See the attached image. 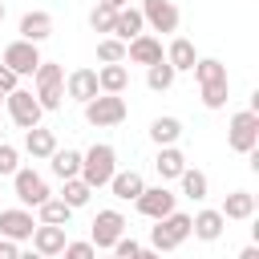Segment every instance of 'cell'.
I'll use <instances>...</instances> for the list:
<instances>
[{
    "instance_id": "cell-9",
    "label": "cell",
    "mask_w": 259,
    "mask_h": 259,
    "mask_svg": "<svg viewBox=\"0 0 259 259\" xmlns=\"http://www.w3.org/2000/svg\"><path fill=\"white\" fill-rule=\"evenodd\" d=\"M0 65H4V69H12L16 77H28V73H36L40 53H36V45H28V40H12V45L4 49Z\"/></svg>"
},
{
    "instance_id": "cell-40",
    "label": "cell",
    "mask_w": 259,
    "mask_h": 259,
    "mask_svg": "<svg viewBox=\"0 0 259 259\" xmlns=\"http://www.w3.org/2000/svg\"><path fill=\"white\" fill-rule=\"evenodd\" d=\"M97 4H101V8H109V12H121V8H125V0H97Z\"/></svg>"
},
{
    "instance_id": "cell-25",
    "label": "cell",
    "mask_w": 259,
    "mask_h": 259,
    "mask_svg": "<svg viewBox=\"0 0 259 259\" xmlns=\"http://www.w3.org/2000/svg\"><path fill=\"white\" fill-rule=\"evenodd\" d=\"M150 138L158 142V150H162V146H174V142L182 138V121H178V117H154V121H150Z\"/></svg>"
},
{
    "instance_id": "cell-45",
    "label": "cell",
    "mask_w": 259,
    "mask_h": 259,
    "mask_svg": "<svg viewBox=\"0 0 259 259\" xmlns=\"http://www.w3.org/2000/svg\"><path fill=\"white\" fill-rule=\"evenodd\" d=\"M0 142H4V130H0Z\"/></svg>"
},
{
    "instance_id": "cell-5",
    "label": "cell",
    "mask_w": 259,
    "mask_h": 259,
    "mask_svg": "<svg viewBox=\"0 0 259 259\" xmlns=\"http://www.w3.org/2000/svg\"><path fill=\"white\" fill-rule=\"evenodd\" d=\"M227 146H231L235 154H251V150L259 146V113H251V109H239V113L231 117Z\"/></svg>"
},
{
    "instance_id": "cell-10",
    "label": "cell",
    "mask_w": 259,
    "mask_h": 259,
    "mask_svg": "<svg viewBox=\"0 0 259 259\" xmlns=\"http://www.w3.org/2000/svg\"><path fill=\"white\" fill-rule=\"evenodd\" d=\"M32 231H36V219H32V210H24V206L0 210V239L24 243V239H32Z\"/></svg>"
},
{
    "instance_id": "cell-11",
    "label": "cell",
    "mask_w": 259,
    "mask_h": 259,
    "mask_svg": "<svg viewBox=\"0 0 259 259\" xmlns=\"http://www.w3.org/2000/svg\"><path fill=\"white\" fill-rule=\"evenodd\" d=\"M138 12H142V20H146L154 32H178V20H182V16H178V8H174L170 0H142Z\"/></svg>"
},
{
    "instance_id": "cell-4",
    "label": "cell",
    "mask_w": 259,
    "mask_h": 259,
    "mask_svg": "<svg viewBox=\"0 0 259 259\" xmlns=\"http://www.w3.org/2000/svg\"><path fill=\"white\" fill-rule=\"evenodd\" d=\"M85 121L89 125H121L125 121V97L121 93H97L85 101Z\"/></svg>"
},
{
    "instance_id": "cell-33",
    "label": "cell",
    "mask_w": 259,
    "mask_h": 259,
    "mask_svg": "<svg viewBox=\"0 0 259 259\" xmlns=\"http://www.w3.org/2000/svg\"><path fill=\"white\" fill-rule=\"evenodd\" d=\"M89 194H93V190H89L81 178H69V182H65V194H61V202H65L69 210H77V206H85V202H89Z\"/></svg>"
},
{
    "instance_id": "cell-6",
    "label": "cell",
    "mask_w": 259,
    "mask_h": 259,
    "mask_svg": "<svg viewBox=\"0 0 259 259\" xmlns=\"http://www.w3.org/2000/svg\"><path fill=\"white\" fill-rule=\"evenodd\" d=\"M125 235V219H121V210H97V219H93V235H89V243H93V251H109L117 239Z\"/></svg>"
},
{
    "instance_id": "cell-24",
    "label": "cell",
    "mask_w": 259,
    "mask_h": 259,
    "mask_svg": "<svg viewBox=\"0 0 259 259\" xmlns=\"http://www.w3.org/2000/svg\"><path fill=\"white\" fill-rule=\"evenodd\" d=\"M125 85H130L125 65H101V69H97V89H101V93H121Z\"/></svg>"
},
{
    "instance_id": "cell-26",
    "label": "cell",
    "mask_w": 259,
    "mask_h": 259,
    "mask_svg": "<svg viewBox=\"0 0 259 259\" xmlns=\"http://www.w3.org/2000/svg\"><path fill=\"white\" fill-rule=\"evenodd\" d=\"M154 166H158V174H162V178H178V174L186 170V158H182V150H178V146H162V150H158V158H154Z\"/></svg>"
},
{
    "instance_id": "cell-12",
    "label": "cell",
    "mask_w": 259,
    "mask_h": 259,
    "mask_svg": "<svg viewBox=\"0 0 259 259\" xmlns=\"http://www.w3.org/2000/svg\"><path fill=\"white\" fill-rule=\"evenodd\" d=\"M12 186H16V198H20L24 206H40L45 198H53V194H49V182H45L36 170H16V174H12Z\"/></svg>"
},
{
    "instance_id": "cell-47",
    "label": "cell",
    "mask_w": 259,
    "mask_h": 259,
    "mask_svg": "<svg viewBox=\"0 0 259 259\" xmlns=\"http://www.w3.org/2000/svg\"><path fill=\"white\" fill-rule=\"evenodd\" d=\"M0 210H4V206H0Z\"/></svg>"
},
{
    "instance_id": "cell-46",
    "label": "cell",
    "mask_w": 259,
    "mask_h": 259,
    "mask_svg": "<svg viewBox=\"0 0 259 259\" xmlns=\"http://www.w3.org/2000/svg\"><path fill=\"white\" fill-rule=\"evenodd\" d=\"M0 101H4V93H0Z\"/></svg>"
},
{
    "instance_id": "cell-44",
    "label": "cell",
    "mask_w": 259,
    "mask_h": 259,
    "mask_svg": "<svg viewBox=\"0 0 259 259\" xmlns=\"http://www.w3.org/2000/svg\"><path fill=\"white\" fill-rule=\"evenodd\" d=\"M101 259H117V255H101Z\"/></svg>"
},
{
    "instance_id": "cell-38",
    "label": "cell",
    "mask_w": 259,
    "mask_h": 259,
    "mask_svg": "<svg viewBox=\"0 0 259 259\" xmlns=\"http://www.w3.org/2000/svg\"><path fill=\"white\" fill-rule=\"evenodd\" d=\"M12 89H20V85H16V73H12V69H4V65H0V93H4V97H8V93H12Z\"/></svg>"
},
{
    "instance_id": "cell-37",
    "label": "cell",
    "mask_w": 259,
    "mask_h": 259,
    "mask_svg": "<svg viewBox=\"0 0 259 259\" xmlns=\"http://www.w3.org/2000/svg\"><path fill=\"white\" fill-rule=\"evenodd\" d=\"M109 251H113V255H117V259H134V255H138V251H142V247H138V243H134V239H125V235H121V239H117V243H113V247H109Z\"/></svg>"
},
{
    "instance_id": "cell-39",
    "label": "cell",
    "mask_w": 259,
    "mask_h": 259,
    "mask_svg": "<svg viewBox=\"0 0 259 259\" xmlns=\"http://www.w3.org/2000/svg\"><path fill=\"white\" fill-rule=\"evenodd\" d=\"M0 259H20V251H16L12 239H0Z\"/></svg>"
},
{
    "instance_id": "cell-15",
    "label": "cell",
    "mask_w": 259,
    "mask_h": 259,
    "mask_svg": "<svg viewBox=\"0 0 259 259\" xmlns=\"http://www.w3.org/2000/svg\"><path fill=\"white\" fill-rule=\"evenodd\" d=\"M65 93L73 101H93L101 89H97V69H73L69 81H65Z\"/></svg>"
},
{
    "instance_id": "cell-18",
    "label": "cell",
    "mask_w": 259,
    "mask_h": 259,
    "mask_svg": "<svg viewBox=\"0 0 259 259\" xmlns=\"http://www.w3.org/2000/svg\"><path fill=\"white\" fill-rule=\"evenodd\" d=\"M142 28H146V20H142L138 8H121V12H113V40L130 45L134 36H142Z\"/></svg>"
},
{
    "instance_id": "cell-7",
    "label": "cell",
    "mask_w": 259,
    "mask_h": 259,
    "mask_svg": "<svg viewBox=\"0 0 259 259\" xmlns=\"http://www.w3.org/2000/svg\"><path fill=\"white\" fill-rule=\"evenodd\" d=\"M4 101H8V117H12L20 130H32V125H40V113H45V109H40V101H36L28 89H12Z\"/></svg>"
},
{
    "instance_id": "cell-30",
    "label": "cell",
    "mask_w": 259,
    "mask_h": 259,
    "mask_svg": "<svg viewBox=\"0 0 259 259\" xmlns=\"http://www.w3.org/2000/svg\"><path fill=\"white\" fill-rule=\"evenodd\" d=\"M146 85H150L154 93H166V89L174 85V69L166 65V57H162L158 65H150V69H146Z\"/></svg>"
},
{
    "instance_id": "cell-31",
    "label": "cell",
    "mask_w": 259,
    "mask_h": 259,
    "mask_svg": "<svg viewBox=\"0 0 259 259\" xmlns=\"http://www.w3.org/2000/svg\"><path fill=\"white\" fill-rule=\"evenodd\" d=\"M97 61H101V65H121V61H125V45L113 40V36H101V40H97Z\"/></svg>"
},
{
    "instance_id": "cell-8",
    "label": "cell",
    "mask_w": 259,
    "mask_h": 259,
    "mask_svg": "<svg viewBox=\"0 0 259 259\" xmlns=\"http://www.w3.org/2000/svg\"><path fill=\"white\" fill-rule=\"evenodd\" d=\"M134 202H138V210H142L146 219H154V223L178 210V194H170L166 186H146V190H142Z\"/></svg>"
},
{
    "instance_id": "cell-27",
    "label": "cell",
    "mask_w": 259,
    "mask_h": 259,
    "mask_svg": "<svg viewBox=\"0 0 259 259\" xmlns=\"http://www.w3.org/2000/svg\"><path fill=\"white\" fill-rule=\"evenodd\" d=\"M36 210H40V223H45V227H69V219H73V210H69L61 198H45Z\"/></svg>"
},
{
    "instance_id": "cell-43",
    "label": "cell",
    "mask_w": 259,
    "mask_h": 259,
    "mask_svg": "<svg viewBox=\"0 0 259 259\" xmlns=\"http://www.w3.org/2000/svg\"><path fill=\"white\" fill-rule=\"evenodd\" d=\"M0 20H4V0H0Z\"/></svg>"
},
{
    "instance_id": "cell-32",
    "label": "cell",
    "mask_w": 259,
    "mask_h": 259,
    "mask_svg": "<svg viewBox=\"0 0 259 259\" xmlns=\"http://www.w3.org/2000/svg\"><path fill=\"white\" fill-rule=\"evenodd\" d=\"M198 89H202V105L206 109H223L227 93H231V81H210V85H198Z\"/></svg>"
},
{
    "instance_id": "cell-23",
    "label": "cell",
    "mask_w": 259,
    "mask_h": 259,
    "mask_svg": "<svg viewBox=\"0 0 259 259\" xmlns=\"http://www.w3.org/2000/svg\"><path fill=\"white\" fill-rule=\"evenodd\" d=\"M49 166H53V174H57L61 182H69V178L81 174V154H77V150H53Z\"/></svg>"
},
{
    "instance_id": "cell-28",
    "label": "cell",
    "mask_w": 259,
    "mask_h": 259,
    "mask_svg": "<svg viewBox=\"0 0 259 259\" xmlns=\"http://www.w3.org/2000/svg\"><path fill=\"white\" fill-rule=\"evenodd\" d=\"M178 182H182V194H186V198H194V202L206 198V174H202V170H190V166H186V170L178 174Z\"/></svg>"
},
{
    "instance_id": "cell-16",
    "label": "cell",
    "mask_w": 259,
    "mask_h": 259,
    "mask_svg": "<svg viewBox=\"0 0 259 259\" xmlns=\"http://www.w3.org/2000/svg\"><path fill=\"white\" fill-rule=\"evenodd\" d=\"M65 243H69V239H65V227H45V223H36V231H32V251H36V255H45V259H49V255H61Z\"/></svg>"
},
{
    "instance_id": "cell-21",
    "label": "cell",
    "mask_w": 259,
    "mask_h": 259,
    "mask_svg": "<svg viewBox=\"0 0 259 259\" xmlns=\"http://www.w3.org/2000/svg\"><path fill=\"white\" fill-rule=\"evenodd\" d=\"M24 150H28L32 158H53V150H57V134L45 130V125H32V130H24Z\"/></svg>"
},
{
    "instance_id": "cell-1",
    "label": "cell",
    "mask_w": 259,
    "mask_h": 259,
    "mask_svg": "<svg viewBox=\"0 0 259 259\" xmlns=\"http://www.w3.org/2000/svg\"><path fill=\"white\" fill-rule=\"evenodd\" d=\"M117 174V154H113V146H105V142H97V146H89L85 154H81V182L89 186V190H101V186H109V178Z\"/></svg>"
},
{
    "instance_id": "cell-17",
    "label": "cell",
    "mask_w": 259,
    "mask_h": 259,
    "mask_svg": "<svg viewBox=\"0 0 259 259\" xmlns=\"http://www.w3.org/2000/svg\"><path fill=\"white\" fill-rule=\"evenodd\" d=\"M223 227H227V219H223L219 210H198V214H190V235L202 239V243H214V239L223 235Z\"/></svg>"
},
{
    "instance_id": "cell-13",
    "label": "cell",
    "mask_w": 259,
    "mask_h": 259,
    "mask_svg": "<svg viewBox=\"0 0 259 259\" xmlns=\"http://www.w3.org/2000/svg\"><path fill=\"white\" fill-rule=\"evenodd\" d=\"M125 61H134V65H158L162 61V40L158 36H150V32H142V36H134L130 45H125Z\"/></svg>"
},
{
    "instance_id": "cell-36",
    "label": "cell",
    "mask_w": 259,
    "mask_h": 259,
    "mask_svg": "<svg viewBox=\"0 0 259 259\" xmlns=\"http://www.w3.org/2000/svg\"><path fill=\"white\" fill-rule=\"evenodd\" d=\"M61 259H97V251H93V243H89V239H81V243H65Z\"/></svg>"
},
{
    "instance_id": "cell-20",
    "label": "cell",
    "mask_w": 259,
    "mask_h": 259,
    "mask_svg": "<svg viewBox=\"0 0 259 259\" xmlns=\"http://www.w3.org/2000/svg\"><path fill=\"white\" fill-rule=\"evenodd\" d=\"M162 57H166V65H170L174 73H182V69H194V61H198V53H194V45H190L186 36H174V40H170V49H166Z\"/></svg>"
},
{
    "instance_id": "cell-34",
    "label": "cell",
    "mask_w": 259,
    "mask_h": 259,
    "mask_svg": "<svg viewBox=\"0 0 259 259\" xmlns=\"http://www.w3.org/2000/svg\"><path fill=\"white\" fill-rule=\"evenodd\" d=\"M89 28H93V32H105V36H109V32H113V12L97 4V8L89 12Z\"/></svg>"
},
{
    "instance_id": "cell-22",
    "label": "cell",
    "mask_w": 259,
    "mask_h": 259,
    "mask_svg": "<svg viewBox=\"0 0 259 259\" xmlns=\"http://www.w3.org/2000/svg\"><path fill=\"white\" fill-rule=\"evenodd\" d=\"M219 214H223V219H239V223L251 219V214H255V194H251V190H231V194L223 198V210H219Z\"/></svg>"
},
{
    "instance_id": "cell-42",
    "label": "cell",
    "mask_w": 259,
    "mask_h": 259,
    "mask_svg": "<svg viewBox=\"0 0 259 259\" xmlns=\"http://www.w3.org/2000/svg\"><path fill=\"white\" fill-rule=\"evenodd\" d=\"M20 259H45V255H36V251H20Z\"/></svg>"
},
{
    "instance_id": "cell-2",
    "label": "cell",
    "mask_w": 259,
    "mask_h": 259,
    "mask_svg": "<svg viewBox=\"0 0 259 259\" xmlns=\"http://www.w3.org/2000/svg\"><path fill=\"white\" fill-rule=\"evenodd\" d=\"M36 101H40V109H61L65 105V69L57 65V61H40L36 65Z\"/></svg>"
},
{
    "instance_id": "cell-19",
    "label": "cell",
    "mask_w": 259,
    "mask_h": 259,
    "mask_svg": "<svg viewBox=\"0 0 259 259\" xmlns=\"http://www.w3.org/2000/svg\"><path fill=\"white\" fill-rule=\"evenodd\" d=\"M109 190H113V198L134 202V198L146 190V182H142V174H138V170H117V174L109 178Z\"/></svg>"
},
{
    "instance_id": "cell-41",
    "label": "cell",
    "mask_w": 259,
    "mask_h": 259,
    "mask_svg": "<svg viewBox=\"0 0 259 259\" xmlns=\"http://www.w3.org/2000/svg\"><path fill=\"white\" fill-rule=\"evenodd\" d=\"M239 259H259V247H255V243H251V247H243V251H239Z\"/></svg>"
},
{
    "instance_id": "cell-3",
    "label": "cell",
    "mask_w": 259,
    "mask_h": 259,
    "mask_svg": "<svg viewBox=\"0 0 259 259\" xmlns=\"http://www.w3.org/2000/svg\"><path fill=\"white\" fill-rule=\"evenodd\" d=\"M190 239V214H182V210H174V214H166V219H158V227H150V251H174V247H182Z\"/></svg>"
},
{
    "instance_id": "cell-35",
    "label": "cell",
    "mask_w": 259,
    "mask_h": 259,
    "mask_svg": "<svg viewBox=\"0 0 259 259\" xmlns=\"http://www.w3.org/2000/svg\"><path fill=\"white\" fill-rule=\"evenodd\" d=\"M16 170H20V154H16V146L0 142V174H16Z\"/></svg>"
},
{
    "instance_id": "cell-29",
    "label": "cell",
    "mask_w": 259,
    "mask_h": 259,
    "mask_svg": "<svg viewBox=\"0 0 259 259\" xmlns=\"http://www.w3.org/2000/svg\"><path fill=\"white\" fill-rule=\"evenodd\" d=\"M194 77H198V85L227 81V65H223V61H214V57H202V61H194Z\"/></svg>"
},
{
    "instance_id": "cell-14",
    "label": "cell",
    "mask_w": 259,
    "mask_h": 259,
    "mask_svg": "<svg viewBox=\"0 0 259 259\" xmlns=\"http://www.w3.org/2000/svg\"><path fill=\"white\" fill-rule=\"evenodd\" d=\"M53 36V16L49 12H24L20 16V40H28V45H40V40H49Z\"/></svg>"
}]
</instances>
